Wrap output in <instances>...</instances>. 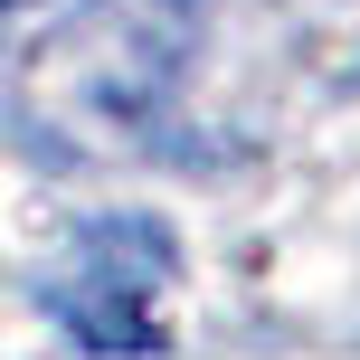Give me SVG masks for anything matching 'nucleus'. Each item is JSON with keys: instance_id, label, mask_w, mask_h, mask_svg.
I'll use <instances>...</instances> for the list:
<instances>
[{"instance_id": "3", "label": "nucleus", "mask_w": 360, "mask_h": 360, "mask_svg": "<svg viewBox=\"0 0 360 360\" xmlns=\"http://www.w3.org/2000/svg\"><path fill=\"white\" fill-rule=\"evenodd\" d=\"M19 10H29V0H0V19H19Z\"/></svg>"}, {"instance_id": "2", "label": "nucleus", "mask_w": 360, "mask_h": 360, "mask_svg": "<svg viewBox=\"0 0 360 360\" xmlns=\"http://www.w3.org/2000/svg\"><path fill=\"white\" fill-rule=\"evenodd\" d=\"M171 266H180V256H171L162 218L105 209V218H86V228L67 237L57 275L38 285V304H48V323L67 332L76 351H152V342H162L152 304H162Z\"/></svg>"}, {"instance_id": "1", "label": "nucleus", "mask_w": 360, "mask_h": 360, "mask_svg": "<svg viewBox=\"0 0 360 360\" xmlns=\"http://www.w3.org/2000/svg\"><path fill=\"white\" fill-rule=\"evenodd\" d=\"M199 57V0H76L67 29L38 48L29 95L76 143H143L180 105Z\"/></svg>"}]
</instances>
